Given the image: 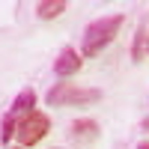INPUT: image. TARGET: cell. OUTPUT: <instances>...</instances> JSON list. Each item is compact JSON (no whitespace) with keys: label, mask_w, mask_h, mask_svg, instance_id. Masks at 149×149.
<instances>
[{"label":"cell","mask_w":149,"mask_h":149,"mask_svg":"<svg viewBox=\"0 0 149 149\" xmlns=\"http://www.w3.org/2000/svg\"><path fill=\"white\" fill-rule=\"evenodd\" d=\"M48 128H51V119H48L42 110H30V113H24L18 119V128H15L18 140H21V149L24 146H36L48 134Z\"/></svg>","instance_id":"3"},{"label":"cell","mask_w":149,"mask_h":149,"mask_svg":"<svg viewBox=\"0 0 149 149\" xmlns=\"http://www.w3.org/2000/svg\"><path fill=\"white\" fill-rule=\"evenodd\" d=\"M66 12V0H42V3H36V15L42 21H51L57 15H63Z\"/></svg>","instance_id":"7"},{"label":"cell","mask_w":149,"mask_h":149,"mask_svg":"<svg viewBox=\"0 0 149 149\" xmlns=\"http://www.w3.org/2000/svg\"><path fill=\"white\" fill-rule=\"evenodd\" d=\"M57 149H60V146H57Z\"/></svg>","instance_id":"12"},{"label":"cell","mask_w":149,"mask_h":149,"mask_svg":"<svg viewBox=\"0 0 149 149\" xmlns=\"http://www.w3.org/2000/svg\"><path fill=\"white\" fill-rule=\"evenodd\" d=\"M146 54H149V48H146Z\"/></svg>","instance_id":"10"},{"label":"cell","mask_w":149,"mask_h":149,"mask_svg":"<svg viewBox=\"0 0 149 149\" xmlns=\"http://www.w3.org/2000/svg\"><path fill=\"white\" fill-rule=\"evenodd\" d=\"M122 24H125V15H122V12H116V15H102V18H95L93 24H86L84 39H81V54H84V57L102 54L104 48L119 36V27H122Z\"/></svg>","instance_id":"1"},{"label":"cell","mask_w":149,"mask_h":149,"mask_svg":"<svg viewBox=\"0 0 149 149\" xmlns=\"http://www.w3.org/2000/svg\"><path fill=\"white\" fill-rule=\"evenodd\" d=\"M15 149H21V146H15Z\"/></svg>","instance_id":"11"},{"label":"cell","mask_w":149,"mask_h":149,"mask_svg":"<svg viewBox=\"0 0 149 149\" xmlns=\"http://www.w3.org/2000/svg\"><path fill=\"white\" fill-rule=\"evenodd\" d=\"M81 54H78V48H72V45H66L63 51L57 54V60H54V74H60V78H69V74H74L81 69Z\"/></svg>","instance_id":"5"},{"label":"cell","mask_w":149,"mask_h":149,"mask_svg":"<svg viewBox=\"0 0 149 149\" xmlns=\"http://www.w3.org/2000/svg\"><path fill=\"white\" fill-rule=\"evenodd\" d=\"M45 102L51 107H84V104H95L102 102V90L95 86H78V84H66L60 81L45 93Z\"/></svg>","instance_id":"2"},{"label":"cell","mask_w":149,"mask_h":149,"mask_svg":"<svg viewBox=\"0 0 149 149\" xmlns=\"http://www.w3.org/2000/svg\"><path fill=\"white\" fill-rule=\"evenodd\" d=\"M36 107V93L33 90H21L15 98H12V104H9V113L3 116V125H0V140H9L12 134H15V128H18V119L24 116V113H30V110Z\"/></svg>","instance_id":"4"},{"label":"cell","mask_w":149,"mask_h":149,"mask_svg":"<svg viewBox=\"0 0 149 149\" xmlns=\"http://www.w3.org/2000/svg\"><path fill=\"white\" fill-rule=\"evenodd\" d=\"M69 137L74 143H93L98 137V122L95 119H74L69 125Z\"/></svg>","instance_id":"6"},{"label":"cell","mask_w":149,"mask_h":149,"mask_svg":"<svg viewBox=\"0 0 149 149\" xmlns=\"http://www.w3.org/2000/svg\"><path fill=\"white\" fill-rule=\"evenodd\" d=\"M137 149H149V140H140V143H137Z\"/></svg>","instance_id":"9"},{"label":"cell","mask_w":149,"mask_h":149,"mask_svg":"<svg viewBox=\"0 0 149 149\" xmlns=\"http://www.w3.org/2000/svg\"><path fill=\"white\" fill-rule=\"evenodd\" d=\"M146 48H149V33H146V24L137 27V36H134V48H131V60L134 63H140L146 57Z\"/></svg>","instance_id":"8"}]
</instances>
